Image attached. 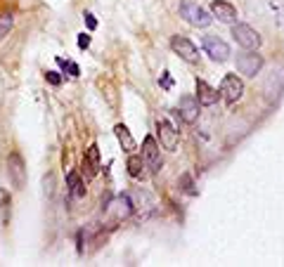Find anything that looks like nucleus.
<instances>
[{
	"label": "nucleus",
	"instance_id": "obj_1",
	"mask_svg": "<svg viewBox=\"0 0 284 267\" xmlns=\"http://www.w3.org/2000/svg\"><path fill=\"white\" fill-rule=\"evenodd\" d=\"M180 17H183L187 24L197 26V29H206L208 24L213 22L211 12L204 10V7L197 5V2H192V0H183V5H180Z\"/></svg>",
	"mask_w": 284,
	"mask_h": 267
},
{
	"label": "nucleus",
	"instance_id": "obj_2",
	"mask_svg": "<svg viewBox=\"0 0 284 267\" xmlns=\"http://www.w3.org/2000/svg\"><path fill=\"white\" fill-rule=\"evenodd\" d=\"M232 36H235V41L244 47V50H258L261 47V33L256 31L253 26H249V24H239L235 22L232 24Z\"/></svg>",
	"mask_w": 284,
	"mask_h": 267
},
{
	"label": "nucleus",
	"instance_id": "obj_3",
	"mask_svg": "<svg viewBox=\"0 0 284 267\" xmlns=\"http://www.w3.org/2000/svg\"><path fill=\"white\" fill-rule=\"evenodd\" d=\"M218 92H220V99H223L225 104H235V102L244 95V81H241L237 74H228L223 78Z\"/></svg>",
	"mask_w": 284,
	"mask_h": 267
},
{
	"label": "nucleus",
	"instance_id": "obj_4",
	"mask_svg": "<svg viewBox=\"0 0 284 267\" xmlns=\"http://www.w3.org/2000/svg\"><path fill=\"white\" fill-rule=\"evenodd\" d=\"M171 50H173L180 59H185L187 64H197L199 62L197 45L192 43L189 38H185V36H173V38H171Z\"/></svg>",
	"mask_w": 284,
	"mask_h": 267
},
{
	"label": "nucleus",
	"instance_id": "obj_5",
	"mask_svg": "<svg viewBox=\"0 0 284 267\" xmlns=\"http://www.w3.org/2000/svg\"><path fill=\"white\" fill-rule=\"evenodd\" d=\"M156 137L161 142V147L168 151H175L178 149V142H180V133L175 130V126L171 121H166V118H159L156 121Z\"/></svg>",
	"mask_w": 284,
	"mask_h": 267
},
{
	"label": "nucleus",
	"instance_id": "obj_6",
	"mask_svg": "<svg viewBox=\"0 0 284 267\" xmlns=\"http://www.w3.org/2000/svg\"><path fill=\"white\" fill-rule=\"evenodd\" d=\"M201 47H204V52L213 59V62H228L230 59V45L218 38V36H206L204 41H201Z\"/></svg>",
	"mask_w": 284,
	"mask_h": 267
},
{
	"label": "nucleus",
	"instance_id": "obj_7",
	"mask_svg": "<svg viewBox=\"0 0 284 267\" xmlns=\"http://www.w3.org/2000/svg\"><path fill=\"white\" fill-rule=\"evenodd\" d=\"M142 159H144L147 168L152 173L161 171V166H164V161H161V147L156 144V139L152 135H147L144 142H142Z\"/></svg>",
	"mask_w": 284,
	"mask_h": 267
},
{
	"label": "nucleus",
	"instance_id": "obj_8",
	"mask_svg": "<svg viewBox=\"0 0 284 267\" xmlns=\"http://www.w3.org/2000/svg\"><path fill=\"white\" fill-rule=\"evenodd\" d=\"M261 69H263V54H258L256 50H249V52H244L237 57V71H239V74L253 78Z\"/></svg>",
	"mask_w": 284,
	"mask_h": 267
},
{
	"label": "nucleus",
	"instance_id": "obj_9",
	"mask_svg": "<svg viewBox=\"0 0 284 267\" xmlns=\"http://www.w3.org/2000/svg\"><path fill=\"white\" fill-rule=\"evenodd\" d=\"M7 175H10V182L14 189H24V184H26V168H24V159L17 151L10 154V159H7Z\"/></svg>",
	"mask_w": 284,
	"mask_h": 267
},
{
	"label": "nucleus",
	"instance_id": "obj_10",
	"mask_svg": "<svg viewBox=\"0 0 284 267\" xmlns=\"http://www.w3.org/2000/svg\"><path fill=\"white\" fill-rule=\"evenodd\" d=\"M104 211L111 215L114 222H119V220H123V218H128V215L133 213V199L128 194H121V196H116L109 206H104Z\"/></svg>",
	"mask_w": 284,
	"mask_h": 267
},
{
	"label": "nucleus",
	"instance_id": "obj_11",
	"mask_svg": "<svg viewBox=\"0 0 284 267\" xmlns=\"http://www.w3.org/2000/svg\"><path fill=\"white\" fill-rule=\"evenodd\" d=\"M211 17H216L218 22H223V24H235L237 22V7L232 5V2H228V0H213L211 2Z\"/></svg>",
	"mask_w": 284,
	"mask_h": 267
},
{
	"label": "nucleus",
	"instance_id": "obj_12",
	"mask_svg": "<svg viewBox=\"0 0 284 267\" xmlns=\"http://www.w3.org/2000/svg\"><path fill=\"white\" fill-rule=\"evenodd\" d=\"M178 116L183 118L185 123H194L199 118V102L197 97L192 95H183L180 102H178Z\"/></svg>",
	"mask_w": 284,
	"mask_h": 267
},
{
	"label": "nucleus",
	"instance_id": "obj_13",
	"mask_svg": "<svg viewBox=\"0 0 284 267\" xmlns=\"http://www.w3.org/2000/svg\"><path fill=\"white\" fill-rule=\"evenodd\" d=\"M97 171H99V147L97 144H90L86 156H83V163H81V173L90 180V178L97 175Z\"/></svg>",
	"mask_w": 284,
	"mask_h": 267
},
{
	"label": "nucleus",
	"instance_id": "obj_14",
	"mask_svg": "<svg viewBox=\"0 0 284 267\" xmlns=\"http://www.w3.org/2000/svg\"><path fill=\"white\" fill-rule=\"evenodd\" d=\"M220 92L216 88H211L206 81H197V102L199 107H213L218 102Z\"/></svg>",
	"mask_w": 284,
	"mask_h": 267
},
{
	"label": "nucleus",
	"instance_id": "obj_15",
	"mask_svg": "<svg viewBox=\"0 0 284 267\" xmlns=\"http://www.w3.org/2000/svg\"><path fill=\"white\" fill-rule=\"evenodd\" d=\"M66 187H69V194H71L74 199H83V196H86V184H83V178H81L76 171L66 173Z\"/></svg>",
	"mask_w": 284,
	"mask_h": 267
},
{
	"label": "nucleus",
	"instance_id": "obj_16",
	"mask_svg": "<svg viewBox=\"0 0 284 267\" xmlns=\"http://www.w3.org/2000/svg\"><path fill=\"white\" fill-rule=\"evenodd\" d=\"M126 168H128V175L135 178V180H144V178H147V171H144V168H147V163H144V159L138 156V154H131V156H128Z\"/></svg>",
	"mask_w": 284,
	"mask_h": 267
},
{
	"label": "nucleus",
	"instance_id": "obj_17",
	"mask_svg": "<svg viewBox=\"0 0 284 267\" xmlns=\"http://www.w3.org/2000/svg\"><path fill=\"white\" fill-rule=\"evenodd\" d=\"M114 133H116V139H119V144L123 147V151H128V154H133L135 151V139H133V135H131V130L126 128L123 123H119L116 128H114Z\"/></svg>",
	"mask_w": 284,
	"mask_h": 267
},
{
	"label": "nucleus",
	"instance_id": "obj_18",
	"mask_svg": "<svg viewBox=\"0 0 284 267\" xmlns=\"http://www.w3.org/2000/svg\"><path fill=\"white\" fill-rule=\"evenodd\" d=\"M12 26H14V17H12L10 12H5V14H0V41L12 31Z\"/></svg>",
	"mask_w": 284,
	"mask_h": 267
},
{
	"label": "nucleus",
	"instance_id": "obj_19",
	"mask_svg": "<svg viewBox=\"0 0 284 267\" xmlns=\"http://www.w3.org/2000/svg\"><path fill=\"white\" fill-rule=\"evenodd\" d=\"M180 184H183V189H185L187 194H197V189H194V184H192V180H189V175H183V180H180Z\"/></svg>",
	"mask_w": 284,
	"mask_h": 267
},
{
	"label": "nucleus",
	"instance_id": "obj_20",
	"mask_svg": "<svg viewBox=\"0 0 284 267\" xmlns=\"http://www.w3.org/2000/svg\"><path fill=\"white\" fill-rule=\"evenodd\" d=\"M45 78H47V83H50V86H59V83H62V76L57 74V71H47Z\"/></svg>",
	"mask_w": 284,
	"mask_h": 267
},
{
	"label": "nucleus",
	"instance_id": "obj_21",
	"mask_svg": "<svg viewBox=\"0 0 284 267\" xmlns=\"http://www.w3.org/2000/svg\"><path fill=\"white\" fill-rule=\"evenodd\" d=\"M83 19H86V26L90 29V31H95V29H97V19H95L90 12H86V14H83Z\"/></svg>",
	"mask_w": 284,
	"mask_h": 267
},
{
	"label": "nucleus",
	"instance_id": "obj_22",
	"mask_svg": "<svg viewBox=\"0 0 284 267\" xmlns=\"http://www.w3.org/2000/svg\"><path fill=\"white\" fill-rule=\"evenodd\" d=\"M88 45H90V36H88V33H81V36H78V47L86 50Z\"/></svg>",
	"mask_w": 284,
	"mask_h": 267
},
{
	"label": "nucleus",
	"instance_id": "obj_23",
	"mask_svg": "<svg viewBox=\"0 0 284 267\" xmlns=\"http://www.w3.org/2000/svg\"><path fill=\"white\" fill-rule=\"evenodd\" d=\"M66 71H69L71 76H78V74H81V69H78V64H74V62H69V66H66Z\"/></svg>",
	"mask_w": 284,
	"mask_h": 267
},
{
	"label": "nucleus",
	"instance_id": "obj_24",
	"mask_svg": "<svg viewBox=\"0 0 284 267\" xmlns=\"http://www.w3.org/2000/svg\"><path fill=\"white\" fill-rule=\"evenodd\" d=\"M171 86H173V83H171V76H168V71H166V74H164V88L168 90Z\"/></svg>",
	"mask_w": 284,
	"mask_h": 267
}]
</instances>
